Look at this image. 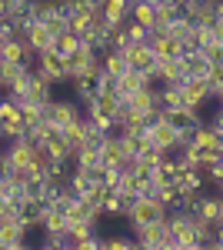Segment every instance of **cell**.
I'll use <instances>...</instances> for the list:
<instances>
[{
  "label": "cell",
  "instance_id": "9",
  "mask_svg": "<svg viewBox=\"0 0 223 250\" xmlns=\"http://www.w3.org/2000/svg\"><path fill=\"white\" fill-rule=\"evenodd\" d=\"M130 3L133 0H100L97 7H100V14L110 20V23H123L127 14H130Z\"/></svg>",
  "mask_w": 223,
  "mask_h": 250
},
{
  "label": "cell",
  "instance_id": "4",
  "mask_svg": "<svg viewBox=\"0 0 223 250\" xmlns=\"http://www.w3.org/2000/svg\"><path fill=\"white\" fill-rule=\"evenodd\" d=\"M120 54H123V60H127V67H130V70H147V74L153 70V60H157L147 40H140V43H127Z\"/></svg>",
  "mask_w": 223,
  "mask_h": 250
},
{
  "label": "cell",
  "instance_id": "10",
  "mask_svg": "<svg viewBox=\"0 0 223 250\" xmlns=\"http://www.w3.org/2000/svg\"><path fill=\"white\" fill-rule=\"evenodd\" d=\"M100 247H107V250H133L137 240H133L130 230H117V233L100 230Z\"/></svg>",
  "mask_w": 223,
  "mask_h": 250
},
{
  "label": "cell",
  "instance_id": "6",
  "mask_svg": "<svg viewBox=\"0 0 223 250\" xmlns=\"http://www.w3.org/2000/svg\"><path fill=\"white\" fill-rule=\"evenodd\" d=\"M113 87H117V94H120V97H130L133 90L150 87V74H147V70H130V67H127L120 77L113 80Z\"/></svg>",
  "mask_w": 223,
  "mask_h": 250
},
{
  "label": "cell",
  "instance_id": "12",
  "mask_svg": "<svg viewBox=\"0 0 223 250\" xmlns=\"http://www.w3.org/2000/svg\"><path fill=\"white\" fill-rule=\"evenodd\" d=\"M77 43H80V37H77L74 30H60V34H54V40H50V50L60 54V57H70L77 50Z\"/></svg>",
  "mask_w": 223,
  "mask_h": 250
},
{
  "label": "cell",
  "instance_id": "1",
  "mask_svg": "<svg viewBox=\"0 0 223 250\" xmlns=\"http://www.w3.org/2000/svg\"><path fill=\"white\" fill-rule=\"evenodd\" d=\"M130 233H133V240H137V247H153V250L173 247L170 230H167V217L163 220H150V224H130Z\"/></svg>",
  "mask_w": 223,
  "mask_h": 250
},
{
  "label": "cell",
  "instance_id": "13",
  "mask_svg": "<svg viewBox=\"0 0 223 250\" xmlns=\"http://www.w3.org/2000/svg\"><path fill=\"white\" fill-rule=\"evenodd\" d=\"M153 14H157V20L167 23V20L183 14V0H157V3H153Z\"/></svg>",
  "mask_w": 223,
  "mask_h": 250
},
{
  "label": "cell",
  "instance_id": "8",
  "mask_svg": "<svg viewBox=\"0 0 223 250\" xmlns=\"http://www.w3.org/2000/svg\"><path fill=\"white\" fill-rule=\"evenodd\" d=\"M147 43H150V50H153L157 60H170V57H180V54H183L180 40H173V37H153V40H147Z\"/></svg>",
  "mask_w": 223,
  "mask_h": 250
},
{
  "label": "cell",
  "instance_id": "7",
  "mask_svg": "<svg viewBox=\"0 0 223 250\" xmlns=\"http://www.w3.org/2000/svg\"><path fill=\"white\" fill-rule=\"evenodd\" d=\"M23 40H27V47L34 50V54H43V50H50V40H54V34L40 23V20H34L27 30H23Z\"/></svg>",
  "mask_w": 223,
  "mask_h": 250
},
{
  "label": "cell",
  "instance_id": "15",
  "mask_svg": "<svg viewBox=\"0 0 223 250\" xmlns=\"http://www.w3.org/2000/svg\"><path fill=\"white\" fill-rule=\"evenodd\" d=\"M0 144H3V137H0Z\"/></svg>",
  "mask_w": 223,
  "mask_h": 250
},
{
  "label": "cell",
  "instance_id": "5",
  "mask_svg": "<svg viewBox=\"0 0 223 250\" xmlns=\"http://www.w3.org/2000/svg\"><path fill=\"white\" fill-rule=\"evenodd\" d=\"M40 147L47 150V157L50 160H57V164H67L70 160V154H74V147H70V140H67V134L63 130H50V134L40 140Z\"/></svg>",
  "mask_w": 223,
  "mask_h": 250
},
{
  "label": "cell",
  "instance_id": "2",
  "mask_svg": "<svg viewBox=\"0 0 223 250\" xmlns=\"http://www.w3.org/2000/svg\"><path fill=\"white\" fill-rule=\"evenodd\" d=\"M80 104H77L74 97H50L47 104H43V120L54 127V130H63L74 117H80Z\"/></svg>",
  "mask_w": 223,
  "mask_h": 250
},
{
  "label": "cell",
  "instance_id": "3",
  "mask_svg": "<svg viewBox=\"0 0 223 250\" xmlns=\"http://www.w3.org/2000/svg\"><path fill=\"white\" fill-rule=\"evenodd\" d=\"M167 217V207L157 200V197H137L127 210V220L130 224H150V220H163Z\"/></svg>",
  "mask_w": 223,
  "mask_h": 250
},
{
  "label": "cell",
  "instance_id": "11",
  "mask_svg": "<svg viewBox=\"0 0 223 250\" xmlns=\"http://www.w3.org/2000/svg\"><path fill=\"white\" fill-rule=\"evenodd\" d=\"M127 20H133V23H140V27H153L157 23V14H153V3H147V0H133L130 3V14H127Z\"/></svg>",
  "mask_w": 223,
  "mask_h": 250
},
{
  "label": "cell",
  "instance_id": "14",
  "mask_svg": "<svg viewBox=\"0 0 223 250\" xmlns=\"http://www.w3.org/2000/svg\"><path fill=\"white\" fill-rule=\"evenodd\" d=\"M186 3H200V0H183V7H186Z\"/></svg>",
  "mask_w": 223,
  "mask_h": 250
}]
</instances>
